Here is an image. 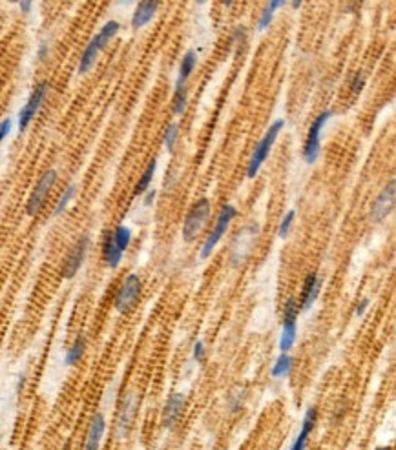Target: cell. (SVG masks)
<instances>
[{
  "instance_id": "f546056e",
  "label": "cell",
  "mask_w": 396,
  "mask_h": 450,
  "mask_svg": "<svg viewBox=\"0 0 396 450\" xmlns=\"http://www.w3.org/2000/svg\"><path fill=\"white\" fill-rule=\"evenodd\" d=\"M241 403H243V388H241V392H232L230 394V399H229V407H230V412H238L241 407Z\"/></svg>"
},
{
  "instance_id": "1f68e13d",
  "label": "cell",
  "mask_w": 396,
  "mask_h": 450,
  "mask_svg": "<svg viewBox=\"0 0 396 450\" xmlns=\"http://www.w3.org/2000/svg\"><path fill=\"white\" fill-rule=\"evenodd\" d=\"M11 128H13V120H11L10 117H6V119L0 122V144H2V142L6 140V137L10 135Z\"/></svg>"
},
{
  "instance_id": "3957f363",
  "label": "cell",
  "mask_w": 396,
  "mask_h": 450,
  "mask_svg": "<svg viewBox=\"0 0 396 450\" xmlns=\"http://www.w3.org/2000/svg\"><path fill=\"white\" fill-rule=\"evenodd\" d=\"M283 128H285V120L276 119L271 125V128L267 129L263 139L256 144L254 151H252L251 162H249V168H247V175L251 177V179H254V177L258 175V171H260V168L263 166V162L267 161V157H269V153H271L272 150V144L276 142L278 135H280V131H282Z\"/></svg>"
},
{
  "instance_id": "484cf974",
  "label": "cell",
  "mask_w": 396,
  "mask_h": 450,
  "mask_svg": "<svg viewBox=\"0 0 396 450\" xmlns=\"http://www.w3.org/2000/svg\"><path fill=\"white\" fill-rule=\"evenodd\" d=\"M187 109V88H176L174 95V114L183 115Z\"/></svg>"
},
{
  "instance_id": "277c9868",
  "label": "cell",
  "mask_w": 396,
  "mask_h": 450,
  "mask_svg": "<svg viewBox=\"0 0 396 450\" xmlns=\"http://www.w3.org/2000/svg\"><path fill=\"white\" fill-rule=\"evenodd\" d=\"M136 414H137V396L134 390H128V392L123 396V399H121L119 410H117V416H115V427H114L115 440L123 441L128 438L132 427H134V421H136Z\"/></svg>"
},
{
  "instance_id": "8992f818",
  "label": "cell",
  "mask_w": 396,
  "mask_h": 450,
  "mask_svg": "<svg viewBox=\"0 0 396 450\" xmlns=\"http://www.w3.org/2000/svg\"><path fill=\"white\" fill-rule=\"evenodd\" d=\"M59 175L55 170H46L39 177V181H37L35 188L32 190L30 197H28L26 202V215L30 217H35L37 213L41 212L42 208H44V202H46L48 195L52 193V188L55 186V182H57Z\"/></svg>"
},
{
  "instance_id": "8fae6325",
  "label": "cell",
  "mask_w": 396,
  "mask_h": 450,
  "mask_svg": "<svg viewBox=\"0 0 396 450\" xmlns=\"http://www.w3.org/2000/svg\"><path fill=\"white\" fill-rule=\"evenodd\" d=\"M258 230H260V226L256 223H251L236 235L232 250H230V261H232L234 266H240L247 259V255L252 252V246H254L256 239H258Z\"/></svg>"
},
{
  "instance_id": "83f0119b",
  "label": "cell",
  "mask_w": 396,
  "mask_h": 450,
  "mask_svg": "<svg viewBox=\"0 0 396 450\" xmlns=\"http://www.w3.org/2000/svg\"><path fill=\"white\" fill-rule=\"evenodd\" d=\"M294 217H296V212L291 210V212L285 215V219L282 221V224H280V230H278V232H280V237L282 239L287 237L289 232H291V226H292V223H294Z\"/></svg>"
},
{
  "instance_id": "30bf717a",
  "label": "cell",
  "mask_w": 396,
  "mask_h": 450,
  "mask_svg": "<svg viewBox=\"0 0 396 450\" xmlns=\"http://www.w3.org/2000/svg\"><path fill=\"white\" fill-rule=\"evenodd\" d=\"M236 215H238V210H236L232 204H225V206L221 208V212H219L218 215V221H216L214 230L210 232V235L207 237V241H205L203 248H201V259H209L210 255H212L216 244L221 241V237H223L225 232L229 230L230 223H232V219H234Z\"/></svg>"
},
{
  "instance_id": "d6a6232c",
  "label": "cell",
  "mask_w": 396,
  "mask_h": 450,
  "mask_svg": "<svg viewBox=\"0 0 396 450\" xmlns=\"http://www.w3.org/2000/svg\"><path fill=\"white\" fill-rule=\"evenodd\" d=\"M205 356H207V352H205V345L201 341H198L196 345H194V359H196L198 363H203Z\"/></svg>"
},
{
  "instance_id": "5bb4252c",
  "label": "cell",
  "mask_w": 396,
  "mask_h": 450,
  "mask_svg": "<svg viewBox=\"0 0 396 450\" xmlns=\"http://www.w3.org/2000/svg\"><path fill=\"white\" fill-rule=\"evenodd\" d=\"M185 403H187L185 394L172 392L168 396L165 409H163V427H165V429L174 430L178 427L179 419H181L183 416V410H185Z\"/></svg>"
},
{
  "instance_id": "60d3db41",
  "label": "cell",
  "mask_w": 396,
  "mask_h": 450,
  "mask_svg": "<svg viewBox=\"0 0 396 450\" xmlns=\"http://www.w3.org/2000/svg\"><path fill=\"white\" fill-rule=\"evenodd\" d=\"M63 450H70V445H66V447H64V449Z\"/></svg>"
},
{
  "instance_id": "f1b7e54d",
  "label": "cell",
  "mask_w": 396,
  "mask_h": 450,
  "mask_svg": "<svg viewBox=\"0 0 396 450\" xmlns=\"http://www.w3.org/2000/svg\"><path fill=\"white\" fill-rule=\"evenodd\" d=\"M272 17H274V11H272L271 8L267 6L265 10H263V13H261L260 22H258V30H260V32H263V30H267V28L271 26Z\"/></svg>"
},
{
  "instance_id": "e575fe53",
  "label": "cell",
  "mask_w": 396,
  "mask_h": 450,
  "mask_svg": "<svg viewBox=\"0 0 396 450\" xmlns=\"http://www.w3.org/2000/svg\"><path fill=\"white\" fill-rule=\"evenodd\" d=\"M367 308H369V299L365 297V299H362L360 303H358V306H356V317H362L367 312Z\"/></svg>"
},
{
  "instance_id": "ab89813d",
  "label": "cell",
  "mask_w": 396,
  "mask_h": 450,
  "mask_svg": "<svg viewBox=\"0 0 396 450\" xmlns=\"http://www.w3.org/2000/svg\"><path fill=\"white\" fill-rule=\"evenodd\" d=\"M375 450H391V447H378V449Z\"/></svg>"
},
{
  "instance_id": "e0dca14e",
  "label": "cell",
  "mask_w": 396,
  "mask_h": 450,
  "mask_svg": "<svg viewBox=\"0 0 396 450\" xmlns=\"http://www.w3.org/2000/svg\"><path fill=\"white\" fill-rule=\"evenodd\" d=\"M316 421H318V409H316V407H311V409L305 412V418H303V425H302V432L298 434L296 441L292 443L291 450L307 449L309 434H311V432L314 430V427H316Z\"/></svg>"
},
{
  "instance_id": "d6986e66",
  "label": "cell",
  "mask_w": 396,
  "mask_h": 450,
  "mask_svg": "<svg viewBox=\"0 0 396 450\" xmlns=\"http://www.w3.org/2000/svg\"><path fill=\"white\" fill-rule=\"evenodd\" d=\"M101 255H103V263H105L110 270L119 268L121 261H123V252L115 246L114 239H112V232L106 233L105 239H103Z\"/></svg>"
},
{
  "instance_id": "ac0fdd59",
  "label": "cell",
  "mask_w": 396,
  "mask_h": 450,
  "mask_svg": "<svg viewBox=\"0 0 396 450\" xmlns=\"http://www.w3.org/2000/svg\"><path fill=\"white\" fill-rule=\"evenodd\" d=\"M157 8H159V2H152V0L139 2L136 11H134V17H132V28H134V30H141V28H145L146 24L156 17Z\"/></svg>"
},
{
  "instance_id": "ba28073f",
  "label": "cell",
  "mask_w": 396,
  "mask_h": 450,
  "mask_svg": "<svg viewBox=\"0 0 396 450\" xmlns=\"http://www.w3.org/2000/svg\"><path fill=\"white\" fill-rule=\"evenodd\" d=\"M298 314H300V305L294 297L287 299L285 306H283V330L282 337H280V350L282 354H287L294 343H296L298 334Z\"/></svg>"
},
{
  "instance_id": "d4e9b609",
  "label": "cell",
  "mask_w": 396,
  "mask_h": 450,
  "mask_svg": "<svg viewBox=\"0 0 396 450\" xmlns=\"http://www.w3.org/2000/svg\"><path fill=\"white\" fill-rule=\"evenodd\" d=\"M292 365H294L292 357L289 356V354H282V356L276 359V363H274V367H272V370H271L272 378H276V379L287 378L292 370Z\"/></svg>"
},
{
  "instance_id": "52a82bcc",
  "label": "cell",
  "mask_w": 396,
  "mask_h": 450,
  "mask_svg": "<svg viewBox=\"0 0 396 450\" xmlns=\"http://www.w3.org/2000/svg\"><path fill=\"white\" fill-rule=\"evenodd\" d=\"M48 92H50V83L48 81H42L33 88L32 95L28 97L26 104L22 106V109L19 111V117H17V126H19V131L24 133L28 129V126L32 125V120L35 119V115L39 114V109L42 108V104L46 100Z\"/></svg>"
},
{
  "instance_id": "44dd1931",
  "label": "cell",
  "mask_w": 396,
  "mask_h": 450,
  "mask_svg": "<svg viewBox=\"0 0 396 450\" xmlns=\"http://www.w3.org/2000/svg\"><path fill=\"white\" fill-rule=\"evenodd\" d=\"M196 64H198V55H196V52L185 53V57H183L181 61V66H179L178 86H176V88H185V83H187L188 77L192 75Z\"/></svg>"
},
{
  "instance_id": "f35d334b",
  "label": "cell",
  "mask_w": 396,
  "mask_h": 450,
  "mask_svg": "<svg viewBox=\"0 0 396 450\" xmlns=\"http://www.w3.org/2000/svg\"><path fill=\"white\" fill-rule=\"evenodd\" d=\"M292 8H294V10H300V8H302V2H292Z\"/></svg>"
},
{
  "instance_id": "2e32d148",
  "label": "cell",
  "mask_w": 396,
  "mask_h": 450,
  "mask_svg": "<svg viewBox=\"0 0 396 450\" xmlns=\"http://www.w3.org/2000/svg\"><path fill=\"white\" fill-rule=\"evenodd\" d=\"M320 288H322V281H320L318 274H316V272H311V274L305 277V281H303L302 301L298 303V305H300V310H309V308L316 303L320 295Z\"/></svg>"
},
{
  "instance_id": "74e56055",
  "label": "cell",
  "mask_w": 396,
  "mask_h": 450,
  "mask_svg": "<svg viewBox=\"0 0 396 450\" xmlns=\"http://www.w3.org/2000/svg\"><path fill=\"white\" fill-rule=\"evenodd\" d=\"M24 385H26V376L22 374L21 378H19V383H17V392H22V388H24Z\"/></svg>"
},
{
  "instance_id": "8d00e7d4",
  "label": "cell",
  "mask_w": 396,
  "mask_h": 450,
  "mask_svg": "<svg viewBox=\"0 0 396 450\" xmlns=\"http://www.w3.org/2000/svg\"><path fill=\"white\" fill-rule=\"evenodd\" d=\"M156 195H157L156 190H148V192H146V195H145V204H152V201L156 199Z\"/></svg>"
},
{
  "instance_id": "7402d4cb",
  "label": "cell",
  "mask_w": 396,
  "mask_h": 450,
  "mask_svg": "<svg viewBox=\"0 0 396 450\" xmlns=\"http://www.w3.org/2000/svg\"><path fill=\"white\" fill-rule=\"evenodd\" d=\"M77 195V184H68V186L64 188L61 197L55 202V208H53V215L55 217H61L64 212H66V208L70 206V202L73 201V197Z\"/></svg>"
},
{
  "instance_id": "d590c367",
  "label": "cell",
  "mask_w": 396,
  "mask_h": 450,
  "mask_svg": "<svg viewBox=\"0 0 396 450\" xmlns=\"http://www.w3.org/2000/svg\"><path fill=\"white\" fill-rule=\"evenodd\" d=\"M19 8H21V11L24 13V15H28V13H32L33 2H30V0H22V2H19Z\"/></svg>"
},
{
  "instance_id": "4316f807",
  "label": "cell",
  "mask_w": 396,
  "mask_h": 450,
  "mask_svg": "<svg viewBox=\"0 0 396 450\" xmlns=\"http://www.w3.org/2000/svg\"><path fill=\"white\" fill-rule=\"evenodd\" d=\"M179 133V126L178 125H170L165 131V146H167V150L172 153L174 151V144H176V139H178Z\"/></svg>"
},
{
  "instance_id": "9a60e30c",
  "label": "cell",
  "mask_w": 396,
  "mask_h": 450,
  "mask_svg": "<svg viewBox=\"0 0 396 450\" xmlns=\"http://www.w3.org/2000/svg\"><path fill=\"white\" fill-rule=\"evenodd\" d=\"M106 432V418L103 412H95L90 419L88 430H86V438H84L83 450H99L103 438Z\"/></svg>"
},
{
  "instance_id": "4dcf8cb0",
  "label": "cell",
  "mask_w": 396,
  "mask_h": 450,
  "mask_svg": "<svg viewBox=\"0 0 396 450\" xmlns=\"http://www.w3.org/2000/svg\"><path fill=\"white\" fill-rule=\"evenodd\" d=\"M364 83L365 78L364 75H362V72H356L355 77H353V81H351V89H353V94H360L362 89H364Z\"/></svg>"
},
{
  "instance_id": "836d02e7",
  "label": "cell",
  "mask_w": 396,
  "mask_h": 450,
  "mask_svg": "<svg viewBox=\"0 0 396 450\" xmlns=\"http://www.w3.org/2000/svg\"><path fill=\"white\" fill-rule=\"evenodd\" d=\"M48 53H50V46H48V42H41L39 52H37V57H39V61H46Z\"/></svg>"
},
{
  "instance_id": "603a6c76",
  "label": "cell",
  "mask_w": 396,
  "mask_h": 450,
  "mask_svg": "<svg viewBox=\"0 0 396 450\" xmlns=\"http://www.w3.org/2000/svg\"><path fill=\"white\" fill-rule=\"evenodd\" d=\"M156 170H157V161L156 159H152V161L148 162V166H146V170L143 171L141 179L137 181L136 190H134V195H143V193H146L148 190H150L152 179H154V173H156Z\"/></svg>"
},
{
  "instance_id": "6da1fadb",
  "label": "cell",
  "mask_w": 396,
  "mask_h": 450,
  "mask_svg": "<svg viewBox=\"0 0 396 450\" xmlns=\"http://www.w3.org/2000/svg\"><path fill=\"white\" fill-rule=\"evenodd\" d=\"M121 30V24L117 21H108L105 26L101 28L99 33L88 42V46L84 47L83 55H81V61H79V73L84 75V73H88L92 67L95 66L97 63V57H99V53L105 50L106 46L110 44V41L114 39Z\"/></svg>"
},
{
  "instance_id": "9c48e42d",
  "label": "cell",
  "mask_w": 396,
  "mask_h": 450,
  "mask_svg": "<svg viewBox=\"0 0 396 450\" xmlns=\"http://www.w3.org/2000/svg\"><path fill=\"white\" fill-rule=\"evenodd\" d=\"M90 246H92V239L88 235H81L77 239V243L70 248V252L64 257L63 270H61V275H63L64 279H73L79 274V270L83 268L84 259H86Z\"/></svg>"
},
{
  "instance_id": "cb8c5ba5",
  "label": "cell",
  "mask_w": 396,
  "mask_h": 450,
  "mask_svg": "<svg viewBox=\"0 0 396 450\" xmlns=\"http://www.w3.org/2000/svg\"><path fill=\"white\" fill-rule=\"evenodd\" d=\"M112 239H114L115 246L125 254L132 243V230L128 226H125V224H121V226H117L112 232Z\"/></svg>"
},
{
  "instance_id": "4fadbf2b",
  "label": "cell",
  "mask_w": 396,
  "mask_h": 450,
  "mask_svg": "<svg viewBox=\"0 0 396 450\" xmlns=\"http://www.w3.org/2000/svg\"><path fill=\"white\" fill-rule=\"evenodd\" d=\"M395 199H396V188H395V179L389 181L382 193L376 197V201L373 202V208H371V219L375 221V223H382L384 219L393 212V208H395Z\"/></svg>"
},
{
  "instance_id": "5b68a950",
  "label": "cell",
  "mask_w": 396,
  "mask_h": 450,
  "mask_svg": "<svg viewBox=\"0 0 396 450\" xmlns=\"http://www.w3.org/2000/svg\"><path fill=\"white\" fill-rule=\"evenodd\" d=\"M210 217V201L209 199H199L192 208L190 212L187 213L185 217V224H183V241L185 243H192L198 239V235L201 233L203 226L207 224Z\"/></svg>"
},
{
  "instance_id": "7a4b0ae2",
  "label": "cell",
  "mask_w": 396,
  "mask_h": 450,
  "mask_svg": "<svg viewBox=\"0 0 396 450\" xmlns=\"http://www.w3.org/2000/svg\"><path fill=\"white\" fill-rule=\"evenodd\" d=\"M141 290L143 283L139 279V275L136 274H128L125 279L121 281L119 288L115 292L114 297V308L119 314H128L136 308V305L139 303V297H141Z\"/></svg>"
},
{
  "instance_id": "7c38bea8",
  "label": "cell",
  "mask_w": 396,
  "mask_h": 450,
  "mask_svg": "<svg viewBox=\"0 0 396 450\" xmlns=\"http://www.w3.org/2000/svg\"><path fill=\"white\" fill-rule=\"evenodd\" d=\"M333 117V111L331 109H325L322 114L314 119V122L311 125V129H309L307 140H305V148H303V157L309 164L316 162L320 156V137H322V129L327 125V120Z\"/></svg>"
},
{
  "instance_id": "ffe728a7",
  "label": "cell",
  "mask_w": 396,
  "mask_h": 450,
  "mask_svg": "<svg viewBox=\"0 0 396 450\" xmlns=\"http://www.w3.org/2000/svg\"><path fill=\"white\" fill-rule=\"evenodd\" d=\"M86 347H88V339L84 334H79L75 337V341L72 343V347L66 350V356H64V363L68 365V367H75L81 359L84 357V352H86Z\"/></svg>"
}]
</instances>
